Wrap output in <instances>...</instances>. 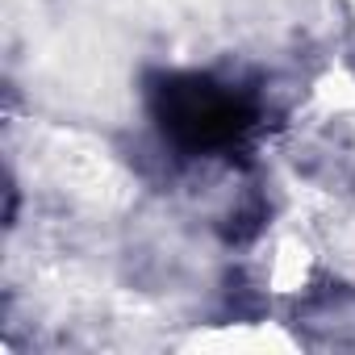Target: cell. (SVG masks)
<instances>
[{"label": "cell", "mask_w": 355, "mask_h": 355, "mask_svg": "<svg viewBox=\"0 0 355 355\" xmlns=\"http://www.w3.org/2000/svg\"><path fill=\"white\" fill-rule=\"evenodd\" d=\"M146 113L159 138L189 159L234 155L259 130V96L214 71H155L146 80Z\"/></svg>", "instance_id": "1"}]
</instances>
